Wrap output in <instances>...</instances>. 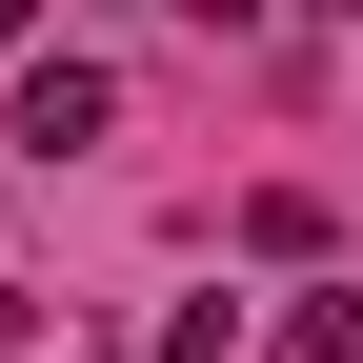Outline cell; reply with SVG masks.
Instances as JSON below:
<instances>
[{"instance_id":"277c9868","label":"cell","mask_w":363,"mask_h":363,"mask_svg":"<svg viewBox=\"0 0 363 363\" xmlns=\"http://www.w3.org/2000/svg\"><path fill=\"white\" fill-rule=\"evenodd\" d=\"M0 40H40V0H0Z\"/></svg>"},{"instance_id":"5b68a950","label":"cell","mask_w":363,"mask_h":363,"mask_svg":"<svg viewBox=\"0 0 363 363\" xmlns=\"http://www.w3.org/2000/svg\"><path fill=\"white\" fill-rule=\"evenodd\" d=\"M323 21H363V0H323Z\"/></svg>"},{"instance_id":"3957f363","label":"cell","mask_w":363,"mask_h":363,"mask_svg":"<svg viewBox=\"0 0 363 363\" xmlns=\"http://www.w3.org/2000/svg\"><path fill=\"white\" fill-rule=\"evenodd\" d=\"M182 21H262V0H182Z\"/></svg>"},{"instance_id":"6da1fadb","label":"cell","mask_w":363,"mask_h":363,"mask_svg":"<svg viewBox=\"0 0 363 363\" xmlns=\"http://www.w3.org/2000/svg\"><path fill=\"white\" fill-rule=\"evenodd\" d=\"M81 142H121V81L101 61H21V162H81Z\"/></svg>"},{"instance_id":"7a4b0ae2","label":"cell","mask_w":363,"mask_h":363,"mask_svg":"<svg viewBox=\"0 0 363 363\" xmlns=\"http://www.w3.org/2000/svg\"><path fill=\"white\" fill-rule=\"evenodd\" d=\"M262 343H283V363H363V283H303V303H262Z\"/></svg>"}]
</instances>
